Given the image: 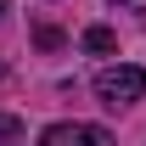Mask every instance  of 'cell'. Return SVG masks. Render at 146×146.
Segmentation results:
<instances>
[{
  "mask_svg": "<svg viewBox=\"0 0 146 146\" xmlns=\"http://www.w3.org/2000/svg\"><path fill=\"white\" fill-rule=\"evenodd\" d=\"M96 96H101L107 107H135V101L146 96V68H129V62L101 68L96 73Z\"/></svg>",
  "mask_w": 146,
  "mask_h": 146,
  "instance_id": "1",
  "label": "cell"
},
{
  "mask_svg": "<svg viewBox=\"0 0 146 146\" xmlns=\"http://www.w3.org/2000/svg\"><path fill=\"white\" fill-rule=\"evenodd\" d=\"M39 146H112V135L101 124H51L39 135Z\"/></svg>",
  "mask_w": 146,
  "mask_h": 146,
  "instance_id": "2",
  "label": "cell"
},
{
  "mask_svg": "<svg viewBox=\"0 0 146 146\" xmlns=\"http://www.w3.org/2000/svg\"><path fill=\"white\" fill-rule=\"evenodd\" d=\"M0 146H28V135H23V118L0 112Z\"/></svg>",
  "mask_w": 146,
  "mask_h": 146,
  "instance_id": "3",
  "label": "cell"
},
{
  "mask_svg": "<svg viewBox=\"0 0 146 146\" xmlns=\"http://www.w3.org/2000/svg\"><path fill=\"white\" fill-rule=\"evenodd\" d=\"M79 45H84V51H112V45H118V34H112V28H84V39H79Z\"/></svg>",
  "mask_w": 146,
  "mask_h": 146,
  "instance_id": "4",
  "label": "cell"
},
{
  "mask_svg": "<svg viewBox=\"0 0 146 146\" xmlns=\"http://www.w3.org/2000/svg\"><path fill=\"white\" fill-rule=\"evenodd\" d=\"M0 17H6V0H0Z\"/></svg>",
  "mask_w": 146,
  "mask_h": 146,
  "instance_id": "5",
  "label": "cell"
}]
</instances>
